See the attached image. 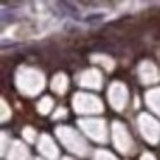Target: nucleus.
I'll return each instance as SVG.
<instances>
[{
    "instance_id": "f257e3e1",
    "label": "nucleus",
    "mask_w": 160,
    "mask_h": 160,
    "mask_svg": "<svg viewBox=\"0 0 160 160\" xmlns=\"http://www.w3.org/2000/svg\"><path fill=\"white\" fill-rule=\"evenodd\" d=\"M102 19H103V14H93V16H86L84 21L88 24H95V21H102Z\"/></svg>"
}]
</instances>
